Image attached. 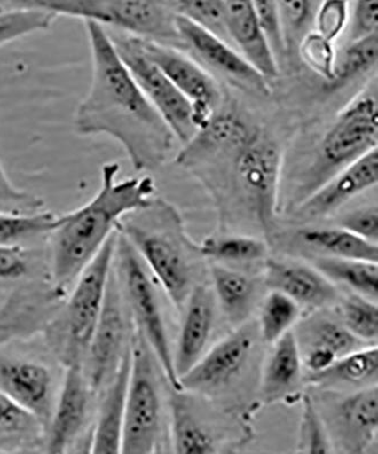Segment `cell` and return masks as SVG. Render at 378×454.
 <instances>
[{"label": "cell", "mask_w": 378, "mask_h": 454, "mask_svg": "<svg viewBox=\"0 0 378 454\" xmlns=\"http://www.w3.org/2000/svg\"><path fill=\"white\" fill-rule=\"evenodd\" d=\"M140 43L146 56L193 105L197 129L205 127L221 104V90L217 81L201 64L170 44L141 38Z\"/></svg>", "instance_id": "12"}, {"label": "cell", "mask_w": 378, "mask_h": 454, "mask_svg": "<svg viewBox=\"0 0 378 454\" xmlns=\"http://www.w3.org/2000/svg\"><path fill=\"white\" fill-rule=\"evenodd\" d=\"M214 297L226 318L235 325L247 322L254 306L257 286L254 279L241 271L222 265L211 267Z\"/></svg>", "instance_id": "29"}, {"label": "cell", "mask_w": 378, "mask_h": 454, "mask_svg": "<svg viewBox=\"0 0 378 454\" xmlns=\"http://www.w3.org/2000/svg\"><path fill=\"white\" fill-rule=\"evenodd\" d=\"M59 217L46 210L31 214L0 213V246H22L32 239L50 235Z\"/></svg>", "instance_id": "35"}, {"label": "cell", "mask_w": 378, "mask_h": 454, "mask_svg": "<svg viewBox=\"0 0 378 454\" xmlns=\"http://www.w3.org/2000/svg\"><path fill=\"white\" fill-rule=\"evenodd\" d=\"M173 451L178 454L217 453L213 431L201 419L185 392L172 390L169 400Z\"/></svg>", "instance_id": "26"}, {"label": "cell", "mask_w": 378, "mask_h": 454, "mask_svg": "<svg viewBox=\"0 0 378 454\" xmlns=\"http://www.w3.org/2000/svg\"><path fill=\"white\" fill-rule=\"evenodd\" d=\"M378 348L375 344L341 356L323 372L304 375V383L316 387L358 388L377 384Z\"/></svg>", "instance_id": "27"}, {"label": "cell", "mask_w": 378, "mask_h": 454, "mask_svg": "<svg viewBox=\"0 0 378 454\" xmlns=\"http://www.w3.org/2000/svg\"><path fill=\"white\" fill-rule=\"evenodd\" d=\"M96 396L84 375L83 364L67 367L62 388L44 431L46 452L65 453L75 447L87 426Z\"/></svg>", "instance_id": "14"}, {"label": "cell", "mask_w": 378, "mask_h": 454, "mask_svg": "<svg viewBox=\"0 0 378 454\" xmlns=\"http://www.w3.org/2000/svg\"><path fill=\"white\" fill-rule=\"evenodd\" d=\"M30 262L21 246H0V279L27 277Z\"/></svg>", "instance_id": "48"}, {"label": "cell", "mask_w": 378, "mask_h": 454, "mask_svg": "<svg viewBox=\"0 0 378 454\" xmlns=\"http://www.w3.org/2000/svg\"><path fill=\"white\" fill-rule=\"evenodd\" d=\"M298 237L309 248L327 257L378 262L377 243L365 240L339 225L306 227L299 231Z\"/></svg>", "instance_id": "28"}, {"label": "cell", "mask_w": 378, "mask_h": 454, "mask_svg": "<svg viewBox=\"0 0 378 454\" xmlns=\"http://www.w3.org/2000/svg\"><path fill=\"white\" fill-rule=\"evenodd\" d=\"M339 226L369 242L378 240V213L377 207L367 206L352 210L341 218Z\"/></svg>", "instance_id": "46"}, {"label": "cell", "mask_w": 378, "mask_h": 454, "mask_svg": "<svg viewBox=\"0 0 378 454\" xmlns=\"http://www.w3.org/2000/svg\"><path fill=\"white\" fill-rule=\"evenodd\" d=\"M339 320L345 328L364 343H374L378 336L377 301L361 297L359 294L349 295L341 301Z\"/></svg>", "instance_id": "36"}, {"label": "cell", "mask_w": 378, "mask_h": 454, "mask_svg": "<svg viewBox=\"0 0 378 454\" xmlns=\"http://www.w3.org/2000/svg\"><path fill=\"white\" fill-rule=\"evenodd\" d=\"M154 362L147 343L136 332L131 342L121 453L150 454L160 447L161 400Z\"/></svg>", "instance_id": "6"}, {"label": "cell", "mask_w": 378, "mask_h": 454, "mask_svg": "<svg viewBox=\"0 0 378 454\" xmlns=\"http://www.w3.org/2000/svg\"><path fill=\"white\" fill-rule=\"evenodd\" d=\"M298 343L307 374L325 371L341 356L363 348L364 344L340 320L327 317L311 318L304 324Z\"/></svg>", "instance_id": "24"}, {"label": "cell", "mask_w": 378, "mask_h": 454, "mask_svg": "<svg viewBox=\"0 0 378 454\" xmlns=\"http://www.w3.org/2000/svg\"><path fill=\"white\" fill-rule=\"evenodd\" d=\"M108 34L126 67L173 137L183 145L188 144L198 132L193 121V105L146 56L140 38L124 32L123 35Z\"/></svg>", "instance_id": "8"}, {"label": "cell", "mask_w": 378, "mask_h": 454, "mask_svg": "<svg viewBox=\"0 0 378 454\" xmlns=\"http://www.w3.org/2000/svg\"><path fill=\"white\" fill-rule=\"evenodd\" d=\"M348 0H323L315 15V31L335 43L349 26Z\"/></svg>", "instance_id": "42"}, {"label": "cell", "mask_w": 378, "mask_h": 454, "mask_svg": "<svg viewBox=\"0 0 378 454\" xmlns=\"http://www.w3.org/2000/svg\"><path fill=\"white\" fill-rule=\"evenodd\" d=\"M0 8L44 12L57 18L72 16L83 21L92 20L101 23L103 20L98 0H0Z\"/></svg>", "instance_id": "39"}, {"label": "cell", "mask_w": 378, "mask_h": 454, "mask_svg": "<svg viewBox=\"0 0 378 454\" xmlns=\"http://www.w3.org/2000/svg\"><path fill=\"white\" fill-rule=\"evenodd\" d=\"M43 206L42 198L18 188L11 181L0 160V213L31 214L42 212Z\"/></svg>", "instance_id": "43"}, {"label": "cell", "mask_w": 378, "mask_h": 454, "mask_svg": "<svg viewBox=\"0 0 378 454\" xmlns=\"http://www.w3.org/2000/svg\"><path fill=\"white\" fill-rule=\"evenodd\" d=\"M119 231L139 254L150 273L177 310L191 294V269L176 235L136 221H122Z\"/></svg>", "instance_id": "9"}, {"label": "cell", "mask_w": 378, "mask_h": 454, "mask_svg": "<svg viewBox=\"0 0 378 454\" xmlns=\"http://www.w3.org/2000/svg\"><path fill=\"white\" fill-rule=\"evenodd\" d=\"M258 339L257 325L247 322L239 325L180 377L183 392L210 395L229 387L246 371Z\"/></svg>", "instance_id": "11"}, {"label": "cell", "mask_w": 378, "mask_h": 454, "mask_svg": "<svg viewBox=\"0 0 378 454\" xmlns=\"http://www.w3.org/2000/svg\"><path fill=\"white\" fill-rule=\"evenodd\" d=\"M176 27L183 43L196 52L203 63L248 91L270 96V82L237 48L205 27L176 15Z\"/></svg>", "instance_id": "13"}, {"label": "cell", "mask_w": 378, "mask_h": 454, "mask_svg": "<svg viewBox=\"0 0 378 454\" xmlns=\"http://www.w3.org/2000/svg\"><path fill=\"white\" fill-rule=\"evenodd\" d=\"M349 24L351 40L377 34L378 0H356Z\"/></svg>", "instance_id": "47"}, {"label": "cell", "mask_w": 378, "mask_h": 454, "mask_svg": "<svg viewBox=\"0 0 378 454\" xmlns=\"http://www.w3.org/2000/svg\"><path fill=\"white\" fill-rule=\"evenodd\" d=\"M265 284L268 289L282 292L302 308L317 310L337 299L335 284L314 266L282 259H267Z\"/></svg>", "instance_id": "18"}, {"label": "cell", "mask_w": 378, "mask_h": 454, "mask_svg": "<svg viewBox=\"0 0 378 454\" xmlns=\"http://www.w3.org/2000/svg\"><path fill=\"white\" fill-rule=\"evenodd\" d=\"M193 246L202 257L219 262H257L265 259L268 254L267 243L249 235L211 237Z\"/></svg>", "instance_id": "32"}, {"label": "cell", "mask_w": 378, "mask_h": 454, "mask_svg": "<svg viewBox=\"0 0 378 454\" xmlns=\"http://www.w3.org/2000/svg\"><path fill=\"white\" fill-rule=\"evenodd\" d=\"M57 16L44 12L0 8V46L50 30Z\"/></svg>", "instance_id": "40"}, {"label": "cell", "mask_w": 378, "mask_h": 454, "mask_svg": "<svg viewBox=\"0 0 378 454\" xmlns=\"http://www.w3.org/2000/svg\"><path fill=\"white\" fill-rule=\"evenodd\" d=\"M98 2L103 15V26H111L124 34L158 43L180 40L176 27V14L161 0Z\"/></svg>", "instance_id": "17"}, {"label": "cell", "mask_w": 378, "mask_h": 454, "mask_svg": "<svg viewBox=\"0 0 378 454\" xmlns=\"http://www.w3.org/2000/svg\"><path fill=\"white\" fill-rule=\"evenodd\" d=\"M312 266L329 281L343 284L355 291L356 294L377 301V262L319 255L314 259Z\"/></svg>", "instance_id": "30"}, {"label": "cell", "mask_w": 378, "mask_h": 454, "mask_svg": "<svg viewBox=\"0 0 378 454\" xmlns=\"http://www.w3.org/2000/svg\"><path fill=\"white\" fill-rule=\"evenodd\" d=\"M264 366L259 395L263 403H295L302 400L304 383L302 351L295 332L290 331L272 344Z\"/></svg>", "instance_id": "19"}, {"label": "cell", "mask_w": 378, "mask_h": 454, "mask_svg": "<svg viewBox=\"0 0 378 454\" xmlns=\"http://www.w3.org/2000/svg\"><path fill=\"white\" fill-rule=\"evenodd\" d=\"M119 230L75 279L67 305L48 327L51 350L65 367L83 364L85 352L103 312L115 262Z\"/></svg>", "instance_id": "3"}, {"label": "cell", "mask_w": 378, "mask_h": 454, "mask_svg": "<svg viewBox=\"0 0 378 454\" xmlns=\"http://www.w3.org/2000/svg\"><path fill=\"white\" fill-rule=\"evenodd\" d=\"M287 51L299 38L311 15V0H276Z\"/></svg>", "instance_id": "44"}, {"label": "cell", "mask_w": 378, "mask_h": 454, "mask_svg": "<svg viewBox=\"0 0 378 454\" xmlns=\"http://www.w3.org/2000/svg\"><path fill=\"white\" fill-rule=\"evenodd\" d=\"M299 52L308 67L322 76L325 82L333 79L337 60L335 43L329 42L314 30L303 35L299 43Z\"/></svg>", "instance_id": "41"}, {"label": "cell", "mask_w": 378, "mask_h": 454, "mask_svg": "<svg viewBox=\"0 0 378 454\" xmlns=\"http://www.w3.org/2000/svg\"><path fill=\"white\" fill-rule=\"evenodd\" d=\"M84 24L92 73L91 87L73 120L77 135L113 137L138 172L157 168L176 137L141 91L103 24L92 20Z\"/></svg>", "instance_id": "1"}, {"label": "cell", "mask_w": 378, "mask_h": 454, "mask_svg": "<svg viewBox=\"0 0 378 454\" xmlns=\"http://www.w3.org/2000/svg\"><path fill=\"white\" fill-rule=\"evenodd\" d=\"M0 391L34 416L46 431L57 397L54 375L46 364L28 359H0Z\"/></svg>", "instance_id": "16"}, {"label": "cell", "mask_w": 378, "mask_h": 454, "mask_svg": "<svg viewBox=\"0 0 378 454\" xmlns=\"http://www.w3.org/2000/svg\"><path fill=\"white\" fill-rule=\"evenodd\" d=\"M378 59V35L351 40L343 54L337 57L335 75L328 81V90H340L361 76L375 70Z\"/></svg>", "instance_id": "31"}, {"label": "cell", "mask_w": 378, "mask_h": 454, "mask_svg": "<svg viewBox=\"0 0 378 454\" xmlns=\"http://www.w3.org/2000/svg\"><path fill=\"white\" fill-rule=\"evenodd\" d=\"M116 254L119 255L125 297L128 300L130 314L136 323L137 332L153 352L170 388L176 392H183L174 368L173 352L169 346L168 328L156 286L139 254L120 231Z\"/></svg>", "instance_id": "4"}, {"label": "cell", "mask_w": 378, "mask_h": 454, "mask_svg": "<svg viewBox=\"0 0 378 454\" xmlns=\"http://www.w3.org/2000/svg\"><path fill=\"white\" fill-rule=\"evenodd\" d=\"M130 367L131 348L111 382L100 392L101 400L89 441V452L121 453Z\"/></svg>", "instance_id": "25"}, {"label": "cell", "mask_w": 378, "mask_h": 454, "mask_svg": "<svg viewBox=\"0 0 378 454\" xmlns=\"http://www.w3.org/2000/svg\"><path fill=\"white\" fill-rule=\"evenodd\" d=\"M255 129L238 114L217 111L205 127L199 129L196 136L183 145L177 161L181 165L193 166L222 153L233 156L249 139Z\"/></svg>", "instance_id": "23"}, {"label": "cell", "mask_w": 378, "mask_h": 454, "mask_svg": "<svg viewBox=\"0 0 378 454\" xmlns=\"http://www.w3.org/2000/svg\"><path fill=\"white\" fill-rule=\"evenodd\" d=\"M303 308L282 292L271 290L260 307L257 323L259 339L274 344L298 323Z\"/></svg>", "instance_id": "33"}, {"label": "cell", "mask_w": 378, "mask_h": 454, "mask_svg": "<svg viewBox=\"0 0 378 454\" xmlns=\"http://www.w3.org/2000/svg\"><path fill=\"white\" fill-rule=\"evenodd\" d=\"M300 403L303 404V411L300 416L296 452L314 454L335 452L331 434L312 397L303 395Z\"/></svg>", "instance_id": "38"}, {"label": "cell", "mask_w": 378, "mask_h": 454, "mask_svg": "<svg viewBox=\"0 0 378 454\" xmlns=\"http://www.w3.org/2000/svg\"><path fill=\"white\" fill-rule=\"evenodd\" d=\"M337 443L343 451L363 454L377 439V384L358 388L336 405L335 413Z\"/></svg>", "instance_id": "20"}, {"label": "cell", "mask_w": 378, "mask_h": 454, "mask_svg": "<svg viewBox=\"0 0 378 454\" xmlns=\"http://www.w3.org/2000/svg\"><path fill=\"white\" fill-rule=\"evenodd\" d=\"M215 324V297L205 286L194 287L185 302L174 368L178 380L201 358Z\"/></svg>", "instance_id": "22"}, {"label": "cell", "mask_w": 378, "mask_h": 454, "mask_svg": "<svg viewBox=\"0 0 378 454\" xmlns=\"http://www.w3.org/2000/svg\"><path fill=\"white\" fill-rule=\"evenodd\" d=\"M378 150L366 153L323 182L296 207L300 221H315L335 214L352 199L377 185Z\"/></svg>", "instance_id": "15"}, {"label": "cell", "mask_w": 378, "mask_h": 454, "mask_svg": "<svg viewBox=\"0 0 378 454\" xmlns=\"http://www.w3.org/2000/svg\"><path fill=\"white\" fill-rule=\"evenodd\" d=\"M227 35L233 46L268 80L279 75V62L251 0H223Z\"/></svg>", "instance_id": "21"}, {"label": "cell", "mask_w": 378, "mask_h": 454, "mask_svg": "<svg viewBox=\"0 0 378 454\" xmlns=\"http://www.w3.org/2000/svg\"><path fill=\"white\" fill-rule=\"evenodd\" d=\"M121 166L109 161L100 169L98 192L80 208L59 217L51 235V281L64 292L96 257L125 217L154 201L152 176L119 180Z\"/></svg>", "instance_id": "2"}, {"label": "cell", "mask_w": 378, "mask_h": 454, "mask_svg": "<svg viewBox=\"0 0 378 454\" xmlns=\"http://www.w3.org/2000/svg\"><path fill=\"white\" fill-rule=\"evenodd\" d=\"M256 12L259 16L264 31H265L268 42L274 51L276 59L282 57L287 51L286 40H284L282 23H280V12L276 0H251Z\"/></svg>", "instance_id": "45"}, {"label": "cell", "mask_w": 378, "mask_h": 454, "mask_svg": "<svg viewBox=\"0 0 378 454\" xmlns=\"http://www.w3.org/2000/svg\"><path fill=\"white\" fill-rule=\"evenodd\" d=\"M378 142L377 85L372 82L349 101L320 142L319 158L311 170L309 193L349 164L374 149Z\"/></svg>", "instance_id": "5"}, {"label": "cell", "mask_w": 378, "mask_h": 454, "mask_svg": "<svg viewBox=\"0 0 378 454\" xmlns=\"http://www.w3.org/2000/svg\"><path fill=\"white\" fill-rule=\"evenodd\" d=\"M43 435L39 421L0 391V445L35 444Z\"/></svg>", "instance_id": "34"}, {"label": "cell", "mask_w": 378, "mask_h": 454, "mask_svg": "<svg viewBox=\"0 0 378 454\" xmlns=\"http://www.w3.org/2000/svg\"><path fill=\"white\" fill-rule=\"evenodd\" d=\"M132 335L121 292L112 273L104 309L83 363L84 375L96 395H100L119 371L131 348Z\"/></svg>", "instance_id": "10"}, {"label": "cell", "mask_w": 378, "mask_h": 454, "mask_svg": "<svg viewBox=\"0 0 378 454\" xmlns=\"http://www.w3.org/2000/svg\"><path fill=\"white\" fill-rule=\"evenodd\" d=\"M282 168L279 142L262 129H255L233 155L235 178L267 238L273 233L279 214Z\"/></svg>", "instance_id": "7"}, {"label": "cell", "mask_w": 378, "mask_h": 454, "mask_svg": "<svg viewBox=\"0 0 378 454\" xmlns=\"http://www.w3.org/2000/svg\"><path fill=\"white\" fill-rule=\"evenodd\" d=\"M172 13L188 19L231 43L226 31L223 0H161Z\"/></svg>", "instance_id": "37"}]
</instances>
